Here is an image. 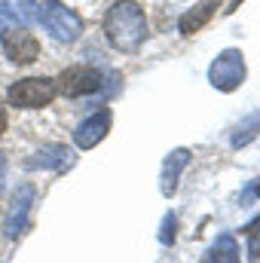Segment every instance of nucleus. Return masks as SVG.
<instances>
[{
	"label": "nucleus",
	"instance_id": "f257e3e1",
	"mask_svg": "<svg viewBox=\"0 0 260 263\" xmlns=\"http://www.w3.org/2000/svg\"><path fill=\"white\" fill-rule=\"evenodd\" d=\"M104 34L114 49L120 52H138V46L147 37V18L144 9L132 0H120L107 9L104 15Z\"/></svg>",
	"mask_w": 260,
	"mask_h": 263
},
{
	"label": "nucleus",
	"instance_id": "f03ea898",
	"mask_svg": "<svg viewBox=\"0 0 260 263\" xmlns=\"http://www.w3.org/2000/svg\"><path fill=\"white\" fill-rule=\"evenodd\" d=\"M37 22L46 28V34L59 43H73L83 34V18L67 9L62 0H43L37 6Z\"/></svg>",
	"mask_w": 260,
	"mask_h": 263
},
{
	"label": "nucleus",
	"instance_id": "7ed1b4c3",
	"mask_svg": "<svg viewBox=\"0 0 260 263\" xmlns=\"http://www.w3.org/2000/svg\"><path fill=\"white\" fill-rule=\"evenodd\" d=\"M52 98H55V80H46V77H25L9 86V104L18 110L46 107Z\"/></svg>",
	"mask_w": 260,
	"mask_h": 263
},
{
	"label": "nucleus",
	"instance_id": "20e7f679",
	"mask_svg": "<svg viewBox=\"0 0 260 263\" xmlns=\"http://www.w3.org/2000/svg\"><path fill=\"white\" fill-rule=\"evenodd\" d=\"M245 73H248L245 55L239 49H224L208 67V83L220 92H236L245 83Z\"/></svg>",
	"mask_w": 260,
	"mask_h": 263
},
{
	"label": "nucleus",
	"instance_id": "39448f33",
	"mask_svg": "<svg viewBox=\"0 0 260 263\" xmlns=\"http://www.w3.org/2000/svg\"><path fill=\"white\" fill-rule=\"evenodd\" d=\"M95 89H101V73L92 65H73L62 70L55 80V92H62L67 98H80V95H89Z\"/></svg>",
	"mask_w": 260,
	"mask_h": 263
},
{
	"label": "nucleus",
	"instance_id": "423d86ee",
	"mask_svg": "<svg viewBox=\"0 0 260 263\" xmlns=\"http://www.w3.org/2000/svg\"><path fill=\"white\" fill-rule=\"evenodd\" d=\"M0 40H3L6 59L15 62V65H31L40 55V43H37V37L28 28H6Z\"/></svg>",
	"mask_w": 260,
	"mask_h": 263
},
{
	"label": "nucleus",
	"instance_id": "0eeeda50",
	"mask_svg": "<svg viewBox=\"0 0 260 263\" xmlns=\"http://www.w3.org/2000/svg\"><path fill=\"white\" fill-rule=\"evenodd\" d=\"M31 205H34V187L31 184H22L15 193H12V202H9V211H6V220H3V233L9 239H18L25 223H28V214H31Z\"/></svg>",
	"mask_w": 260,
	"mask_h": 263
},
{
	"label": "nucleus",
	"instance_id": "6e6552de",
	"mask_svg": "<svg viewBox=\"0 0 260 263\" xmlns=\"http://www.w3.org/2000/svg\"><path fill=\"white\" fill-rule=\"evenodd\" d=\"M110 110H98V114H92L89 120H83L77 132H73V144L80 147V150H92L95 144H101L104 138H107V132H110Z\"/></svg>",
	"mask_w": 260,
	"mask_h": 263
},
{
	"label": "nucleus",
	"instance_id": "1a4fd4ad",
	"mask_svg": "<svg viewBox=\"0 0 260 263\" xmlns=\"http://www.w3.org/2000/svg\"><path fill=\"white\" fill-rule=\"evenodd\" d=\"M187 162H190V150H184V147H178V150H172L169 156H165V162H162V196H175L178 193V181H181V172L187 168Z\"/></svg>",
	"mask_w": 260,
	"mask_h": 263
},
{
	"label": "nucleus",
	"instance_id": "9d476101",
	"mask_svg": "<svg viewBox=\"0 0 260 263\" xmlns=\"http://www.w3.org/2000/svg\"><path fill=\"white\" fill-rule=\"evenodd\" d=\"M70 165V147L65 144H49L43 150H37L28 159V168H52V172H65Z\"/></svg>",
	"mask_w": 260,
	"mask_h": 263
},
{
	"label": "nucleus",
	"instance_id": "9b49d317",
	"mask_svg": "<svg viewBox=\"0 0 260 263\" xmlns=\"http://www.w3.org/2000/svg\"><path fill=\"white\" fill-rule=\"evenodd\" d=\"M217 3L220 0H205V3H199V6H193V9H187L184 15H181V22H178V28H181V34H196L211 15H214V9H217Z\"/></svg>",
	"mask_w": 260,
	"mask_h": 263
},
{
	"label": "nucleus",
	"instance_id": "f8f14e48",
	"mask_svg": "<svg viewBox=\"0 0 260 263\" xmlns=\"http://www.w3.org/2000/svg\"><path fill=\"white\" fill-rule=\"evenodd\" d=\"M205 263H239V245H236V239L230 233L217 236V242H214V248H211V254H208Z\"/></svg>",
	"mask_w": 260,
	"mask_h": 263
},
{
	"label": "nucleus",
	"instance_id": "ddd939ff",
	"mask_svg": "<svg viewBox=\"0 0 260 263\" xmlns=\"http://www.w3.org/2000/svg\"><path fill=\"white\" fill-rule=\"evenodd\" d=\"M257 132H260V114H251V117H245V120L239 123L236 135H233V147L239 150V147L251 144V141L257 138Z\"/></svg>",
	"mask_w": 260,
	"mask_h": 263
},
{
	"label": "nucleus",
	"instance_id": "4468645a",
	"mask_svg": "<svg viewBox=\"0 0 260 263\" xmlns=\"http://www.w3.org/2000/svg\"><path fill=\"white\" fill-rule=\"evenodd\" d=\"M3 6L9 9V15L22 25H31L37 18V3L34 0H3Z\"/></svg>",
	"mask_w": 260,
	"mask_h": 263
},
{
	"label": "nucleus",
	"instance_id": "2eb2a0df",
	"mask_svg": "<svg viewBox=\"0 0 260 263\" xmlns=\"http://www.w3.org/2000/svg\"><path fill=\"white\" fill-rule=\"evenodd\" d=\"M245 239H248V257L260 260V217L245 227Z\"/></svg>",
	"mask_w": 260,
	"mask_h": 263
},
{
	"label": "nucleus",
	"instance_id": "dca6fc26",
	"mask_svg": "<svg viewBox=\"0 0 260 263\" xmlns=\"http://www.w3.org/2000/svg\"><path fill=\"white\" fill-rule=\"evenodd\" d=\"M159 242H162V245H172V242H175V214H165V220H162V233H159Z\"/></svg>",
	"mask_w": 260,
	"mask_h": 263
},
{
	"label": "nucleus",
	"instance_id": "f3484780",
	"mask_svg": "<svg viewBox=\"0 0 260 263\" xmlns=\"http://www.w3.org/2000/svg\"><path fill=\"white\" fill-rule=\"evenodd\" d=\"M254 196H260V181H254V184L248 187V193L242 196V202H251V199H254Z\"/></svg>",
	"mask_w": 260,
	"mask_h": 263
},
{
	"label": "nucleus",
	"instance_id": "a211bd4d",
	"mask_svg": "<svg viewBox=\"0 0 260 263\" xmlns=\"http://www.w3.org/2000/svg\"><path fill=\"white\" fill-rule=\"evenodd\" d=\"M3 181H6V156L0 153V190H3Z\"/></svg>",
	"mask_w": 260,
	"mask_h": 263
},
{
	"label": "nucleus",
	"instance_id": "6ab92c4d",
	"mask_svg": "<svg viewBox=\"0 0 260 263\" xmlns=\"http://www.w3.org/2000/svg\"><path fill=\"white\" fill-rule=\"evenodd\" d=\"M6 132V110H3V104H0V135Z\"/></svg>",
	"mask_w": 260,
	"mask_h": 263
},
{
	"label": "nucleus",
	"instance_id": "aec40b11",
	"mask_svg": "<svg viewBox=\"0 0 260 263\" xmlns=\"http://www.w3.org/2000/svg\"><path fill=\"white\" fill-rule=\"evenodd\" d=\"M6 22H9V18H6V15H3V12H0V34H3V31H6Z\"/></svg>",
	"mask_w": 260,
	"mask_h": 263
}]
</instances>
